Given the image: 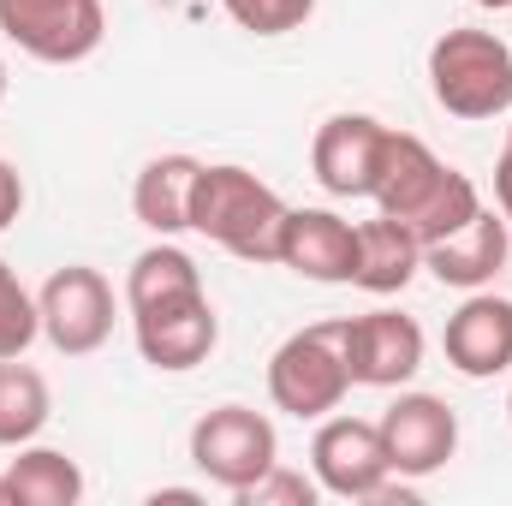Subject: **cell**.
<instances>
[{"mask_svg": "<svg viewBox=\"0 0 512 506\" xmlns=\"http://www.w3.org/2000/svg\"><path fill=\"white\" fill-rule=\"evenodd\" d=\"M221 12L251 36H292L310 24L316 0H221Z\"/></svg>", "mask_w": 512, "mask_h": 506, "instance_id": "7402d4cb", "label": "cell"}, {"mask_svg": "<svg viewBox=\"0 0 512 506\" xmlns=\"http://www.w3.org/2000/svg\"><path fill=\"white\" fill-rule=\"evenodd\" d=\"M370 203H376L382 215H393L399 227H411L423 245H435V239H447L453 227H465V221L483 209V191H477L471 173L447 167L423 137L387 126Z\"/></svg>", "mask_w": 512, "mask_h": 506, "instance_id": "6da1fadb", "label": "cell"}, {"mask_svg": "<svg viewBox=\"0 0 512 506\" xmlns=\"http://www.w3.org/2000/svg\"><path fill=\"white\" fill-rule=\"evenodd\" d=\"M0 102H6V60H0Z\"/></svg>", "mask_w": 512, "mask_h": 506, "instance_id": "f1b7e54d", "label": "cell"}, {"mask_svg": "<svg viewBox=\"0 0 512 506\" xmlns=\"http://www.w3.org/2000/svg\"><path fill=\"white\" fill-rule=\"evenodd\" d=\"M512 221L495 215V209H477L465 227H453L447 239L423 245V268L441 280V286H459V292H483L495 286V274L507 268L512 256Z\"/></svg>", "mask_w": 512, "mask_h": 506, "instance_id": "9a60e30c", "label": "cell"}, {"mask_svg": "<svg viewBox=\"0 0 512 506\" xmlns=\"http://www.w3.org/2000/svg\"><path fill=\"white\" fill-rule=\"evenodd\" d=\"M507 417H512V393H507Z\"/></svg>", "mask_w": 512, "mask_h": 506, "instance_id": "4dcf8cb0", "label": "cell"}, {"mask_svg": "<svg viewBox=\"0 0 512 506\" xmlns=\"http://www.w3.org/2000/svg\"><path fill=\"white\" fill-rule=\"evenodd\" d=\"M471 6H483V12H512V0H471Z\"/></svg>", "mask_w": 512, "mask_h": 506, "instance_id": "4316f807", "label": "cell"}, {"mask_svg": "<svg viewBox=\"0 0 512 506\" xmlns=\"http://www.w3.org/2000/svg\"><path fill=\"white\" fill-rule=\"evenodd\" d=\"M501 155H512V126H507V149H501Z\"/></svg>", "mask_w": 512, "mask_h": 506, "instance_id": "f546056e", "label": "cell"}, {"mask_svg": "<svg viewBox=\"0 0 512 506\" xmlns=\"http://www.w3.org/2000/svg\"><path fill=\"white\" fill-rule=\"evenodd\" d=\"M191 465L215 489L245 495L268 465H280V435L256 405H215L191 423Z\"/></svg>", "mask_w": 512, "mask_h": 506, "instance_id": "5b68a950", "label": "cell"}, {"mask_svg": "<svg viewBox=\"0 0 512 506\" xmlns=\"http://www.w3.org/2000/svg\"><path fill=\"white\" fill-rule=\"evenodd\" d=\"M36 310H42V340L60 358H90L114 340V286L90 262L54 268L36 292Z\"/></svg>", "mask_w": 512, "mask_h": 506, "instance_id": "8992f818", "label": "cell"}, {"mask_svg": "<svg viewBox=\"0 0 512 506\" xmlns=\"http://www.w3.org/2000/svg\"><path fill=\"white\" fill-rule=\"evenodd\" d=\"M0 506H12V489H6V471H0Z\"/></svg>", "mask_w": 512, "mask_h": 506, "instance_id": "83f0119b", "label": "cell"}, {"mask_svg": "<svg viewBox=\"0 0 512 506\" xmlns=\"http://www.w3.org/2000/svg\"><path fill=\"white\" fill-rule=\"evenodd\" d=\"M310 471H316L322 495H334V501H376L393 483L382 429L370 417H346V411L322 417V429L310 441Z\"/></svg>", "mask_w": 512, "mask_h": 506, "instance_id": "ba28073f", "label": "cell"}, {"mask_svg": "<svg viewBox=\"0 0 512 506\" xmlns=\"http://www.w3.org/2000/svg\"><path fill=\"white\" fill-rule=\"evenodd\" d=\"M387 126L376 114H328L310 137V173L328 197H370Z\"/></svg>", "mask_w": 512, "mask_h": 506, "instance_id": "7c38bea8", "label": "cell"}, {"mask_svg": "<svg viewBox=\"0 0 512 506\" xmlns=\"http://www.w3.org/2000/svg\"><path fill=\"white\" fill-rule=\"evenodd\" d=\"M352 393V370H346V346H340V322H316L298 328L274 346L268 358V399L274 411L298 417V423H322L328 411H340Z\"/></svg>", "mask_w": 512, "mask_h": 506, "instance_id": "277c9868", "label": "cell"}, {"mask_svg": "<svg viewBox=\"0 0 512 506\" xmlns=\"http://www.w3.org/2000/svg\"><path fill=\"white\" fill-rule=\"evenodd\" d=\"M233 501H239V506H316V501H322V483H316V471L304 477V471L268 465L251 489H245V495H233Z\"/></svg>", "mask_w": 512, "mask_h": 506, "instance_id": "603a6c76", "label": "cell"}, {"mask_svg": "<svg viewBox=\"0 0 512 506\" xmlns=\"http://www.w3.org/2000/svg\"><path fill=\"white\" fill-rule=\"evenodd\" d=\"M0 36L42 66H78L102 48L108 12L102 0H0Z\"/></svg>", "mask_w": 512, "mask_h": 506, "instance_id": "52a82bcc", "label": "cell"}, {"mask_svg": "<svg viewBox=\"0 0 512 506\" xmlns=\"http://www.w3.org/2000/svg\"><path fill=\"white\" fill-rule=\"evenodd\" d=\"M149 501L161 506V501H203V489H155Z\"/></svg>", "mask_w": 512, "mask_h": 506, "instance_id": "484cf974", "label": "cell"}, {"mask_svg": "<svg viewBox=\"0 0 512 506\" xmlns=\"http://www.w3.org/2000/svg\"><path fill=\"white\" fill-rule=\"evenodd\" d=\"M42 334V310L24 292V280L0 262V358H24Z\"/></svg>", "mask_w": 512, "mask_h": 506, "instance_id": "44dd1931", "label": "cell"}, {"mask_svg": "<svg viewBox=\"0 0 512 506\" xmlns=\"http://www.w3.org/2000/svg\"><path fill=\"white\" fill-rule=\"evenodd\" d=\"M441 352L447 364L465 381H495L512 370V298L501 292H465V304L447 316V334H441Z\"/></svg>", "mask_w": 512, "mask_h": 506, "instance_id": "4fadbf2b", "label": "cell"}, {"mask_svg": "<svg viewBox=\"0 0 512 506\" xmlns=\"http://www.w3.org/2000/svg\"><path fill=\"white\" fill-rule=\"evenodd\" d=\"M280 268L316 280V286H352L358 268V221L334 209H286L280 233Z\"/></svg>", "mask_w": 512, "mask_h": 506, "instance_id": "5bb4252c", "label": "cell"}, {"mask_svg": "<svg viewBox=\"0 0 512 506\" xmlns=\"http://www.w3.org/2000/svg\"><path fill=\"white\" fill-rule=\"evenodd\" d=\"M417 274H423V239L411 227H399L382 209H376V221H358V268H352V286L358 292L393 298Z\"/></svg>", "mask_w": 512, "mask_h": 506, "instance_id": "e0dca14e", "label": "cell"}, {"mask_svg": "<svg viewBox=\"0 0 512 506\" xmlns=\"http://www.w3.org/2000/svg\"><path fill=\"white\" fill-rule=\"evenodd\" d=\"M6 489H12V506H78L84 501V471L72 453L30 441L6 465Z\"/></svg>", "mask_w": 512, "mask_h": 506, "instance_id": "ac0fdd59", "label": "cell"}, {"mask_svg": "<svg viewBox=\"0 0 512 506\" xmlns=\"http://www.w3.org/2000/svg\"><path fill=\"white\" fill-rule=\"evenodd\" d=\"M203 292V268L191 262V251H179L173 239H155L149 251L131 256L126 268V310H149V304H173Z\"/></svg>", "mask_w": 512, "mask_h": 506, "instance_id": "d6986e66", "label": "cell"}, {"mask_svg": "<svg viewBox=\"0 0 512 506\" xmlns=\"http://www.w3.org/2000/svg\"><path fill=\"white\" fill-rule=\"evenodd\" d=\"M191 233L221 245L239 262H280V233H286V197L256 179L239 161H203L191 185Z\"/></svg>", "mask_w": 512, "mask_h": 506, "instance_id": "7a4b0ae2", "label": "cell"}, {"mask_svg": "<svg viewBox=\"0 0 512 506\" xmlns=\"http://www.w3.org/2000/svg\"><path fill=\"white\" fill-rule=\"evenodd\" d=\"M197 167H203L197 155H155V161H143V173L131 179V215H137V227H149L155 239L191 233Z\"/></svg>", "mask_w": 512, "mask_h": 506, "instance_id": "2e32d148", "label": "cell"}, {"mask_svg": "<svg viewBox=\"0 0 512 506\" xmlns=\"http://www.w3.org/2000/svg\"><path fill=\"white\" fill-rule=\"evenodd\" d=\"M376 429H382L393 477H405V483H423V477L447 471L453 453H459V411L441 393H399L376 417Z\"/></svg>", "mask_w": 512, "mask_h": 506, "instance_id": "9c48e42d", "label": "cell"}, {"mask_svg": "<svg viewBox=\"0 0 512 506\" xmlns=\"http://www.w3.org/2000/svg\"><path fill=\"white\" fill-rule=\"evenodd\" d=\"M352 387H405L423 370V328L399 310H364L340 322Z\"/></svg>", "mask_w": 512, "mask_h": 506, "instance_id": "8fae6325", "label": "cell"}, {"mask_svg": "<svg viewBox=\"0 0 512 506\" xmlns=\"http://www.w3.org/2000/svg\"><path fill=\"white\" fill-rule=\"evenodd\" d=\"M131 340H137V358L149 370L185 376V370L209 364V352L221 346V316H215L209 292H191V298H173V304L131 310Z\"/></svg>", "mask_w": 512, "mask_h": 506, "instance_id": "30bf717a", "label": "cell"}, {"mask_svg": "<svg viewBox=\"0 0 512 506\" xmlns=\"http://www.w3.org/2000/svg\"><path fill=\"white\" fill-rule=\"evenodd\" d=\"M495 203H501V215L512 221V155L495 161Z\"/></svg>", "mask_w": 512, "mask_h": 506, "instance_id": "d4e9b609", "label": "cell"}, {"mask_svg": "<svg viewBox=\"0 0 512 506\" xmlns=\"http://www.w3.org/2000/svg\"><path fill=\"white\" fill-rule=\"evenodd\" d=\"M429 96L453 120H501L512 108V48L495 30H441L429 42Z\"/></svg>", "mask_w": 512, "mask_h": 506, "instance_id": "3957f363", "label": "cell"}, {"mask_svg": "<svg viewBox=\"0 0 512 506\" xmlns=\"http://www.w3.org/2000/svg\"><path fill=\"white\" fill-rule=\"evenodd\" d=\"M54 417V393L48 376L30 370L24 358H0V447H30Z\"/></svg>", "mask_w": 512, "mask_h": 506, "instance_id": "ffe728a7", "label": "cell"}, {"mask_svg": "<svg viewBox=\"0 0 512 506\" xmlns=\"http://www.w3.org/2000/svg\"><path fill=\"white\" fill-rule=\"evenodd\" d=\"M18 215H24V173L0 155V233H6Z\"/></svg>", "mask_w": 512, "mask_h": 506, "instance_id": "cb8c5ba5", "label": "cell"}]
</instances>
